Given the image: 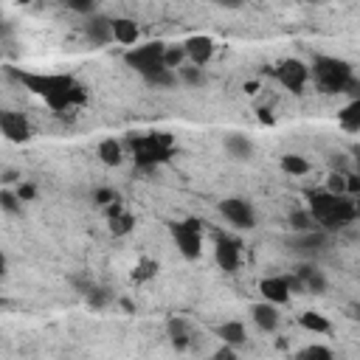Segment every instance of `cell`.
Listing matches in <instances>:
<instances>
[{
	"label": "cell",
	"mask_w": 360,
	"mask_h": 360,
	"mask_svg": "<svg viewBox=\"0 0 360 360\" xmlns=\"http://www.w3.org/2000/svg\"><path fill=\"white\" fill-rule=\"evenodd\" d=\"M273 76H276V82L284 87V90H290V93H304V87H307V82H309V76H312V68L309 65H304L301 59H281L276 68H273Z\"/></svg>",
	"instance_id": "7"
},
{
	"label": "cell",
	"mask_w": 360,
	"mask_h": 360,
	"mask_svg": "<svg viewBox=\"0 0 360 360\" xmlns=\"http://www.w3.org/2000/svg\"><path fill=\"white\" fill-rule=\"evenodd\" d=\"M110 22H112V39L118 45H138L141 28L132 17H110Z\"/></svg>",
	"instance_id": "18"
},
{
	"label": "cell",
	"mask_w": 360,
	"mask_h": 360,
	"mask_svg": "<svg viewBox=\"0 0 360 360\" xmlns=\"http://www.w3.org/2000/svg\"><path fill=\"white\" fill-rule=\"evenodd\" d=\"M65 6H68L73 14H82V17L96 14V0H65Z\"/></svg>",
	"instance_id": "36"
},
{
	"label": "cell",
	"mask_w": 360,
	"mask_h": 360,
	"mask_svg": "<svg viewBox=\"0 0 360 360\" xmlns=\"http://www.w3.org/2000/svg\"><path fill=\"white\" fill-rule=\"evenodd\" d=\"M259 292H262L264 301H270V304H276V307L287 304V301L292 298L290 276H264V278L259 281Z\"/></svg>",
	"instance_id": "12"
},
{
	"label": "cell",
	"mask_w": 360,
	"mask_h": 360,
	"mask_svg": "<svg viewBox=\"0 0 360 360\" xmlns=\"http://www.w3.org/2000/svg\"><path fill=\"white\" fill-rule=\"evenodd\" d=\"M169 233L174 239V248L180 250L183 259L188 262H197L202 256V222L194 219V217H186V219H174L169 222Z\"/></svg>",
	"instance_id": "5"
},
{
	"label": "cell",
	"mask_w": 360,
	"mask_h": 360,
	"mask_svg": "<svg viewBox=\"0 0 360 360\" xmlns=\"http://www.w3.org/2000/svg\"><path fill=\"white\" fill-rule=\"evenodd\" d=\"M166 338L177 352H186L191 346V323L183 315H172L166 318Z\"/></svg>",
	"instance_id": "16"
},
{
	"label": "cell",
	"mask_w": 360,
	"mask_h": 360,
	"mask_svg": "<svg viewBox=\"0 0 360 360\" xmlns=\"http://www.w3.org/2000/svg\"><path fill=\"white\" fill-rule=\"evenodd\" d=\"M14 191L20 194V200H22V202H31V200H37V186H34L31 180H20Z\"/></svg>",
	"instance_id": "37"
},
{
	"label": "cell",
	"mask_w": 360,
	"mask_h": 360,
	"mask_svg": "<svg viewBox=\"0 0 360 360\" xmlns=\"http://www.w3.org/2000/svg\"><path fill=\"white\" fill-rule=\"evenodd\" d=\"M295 357H309V360H332V357H335V352H332L329 346H321V343H309V346L298 349V352H295Z\"/></svg>",
	"instance_id": "32"
},
{
	"label": "cell",
	"mask_w": 360,
	"mask_h": 360,
	"mask_svg": "<svg viewBox=\"0 0 360 360\" xmlns=\"http://www.w3.org/2000/svg\"><path fill=\"white\" fill-rule=\"evenodd\" d=\"M326 239H329V233L323 228H315V231H292V236L287 239V248L295 250V253L312 256V253H318V250L326 248Z\"/></svg>",
	"instance_id": "11"
},
{
	"label": "cell",
	"mask_w": 360,
	"mask_h": 360,
	"mask_svg": "<svg viewBox=\"0 0 360 360\" xmlns=\"http://www.w3.org/2000/svg\"><path fill=\"white\" fill-rule=\"evenodd\" d=\"M343 96H349V98H360V76H352V79H349Z\"/></svg>",
	"instance_id": "39"
},
{
	"label": "cell",
	"mask_w": 360,
	"mask_h": 360,
	"mask_svg": "<svg viewBox=\"0 0 360 360\" xmlns=\"http://www.w3.org/2000/svg\"><path fill=\"white\" fill-rule=\"evenodd\" d=\"M292 273L301 278L304 290H307V292H312V295H323V292L329 290V281H326L323 270H321L318 264H312V262H301Z\"/></svg>",
	"instance_id": "14"
},
{
	"label": "cell",
	"mask_w": 360,
	"mask_h": 360,
	"mask_svg": "<svg viewBox=\"0 0 360 360\" xmlns=\"http://www.w3.org/2000/svg\"><path fill=\"white\" fill-rule=\"evenodd\" d=\"M183 48H186L188 62H194V65H200V68H205V65L214 59V51H217L214 39H211L208 34H194V37L183 39Z\"/></svg>",
	"instance_id": "13"
},
{
	"label": "cell",
	"mask_w": 360,
	"mask_h": 360,
	"mask_svg": "<svg viewBox=\"0 0 360 360\" xmlns=\"http://www.w3.org/2000/svg\"><path fill=\"white\" fill-rule=\"evenodd\" d=\"M20 180H22L20 172H14V169H6V172H3V183H6V186H8V183H20Z\"/></svg>",
	"instance_id": "42"
},
{
	"label": "cell",
	"mask_w": 360,
	"mask_h": 360,
	"mask_svg": "<svg viewBox=\"0 0 360 360\" xmlns=\"http://www.w3.org/2000/svg\"><path fill=\"white\" fill-rule=\"evenodd\" d=\"M208 3H214L219 8H242L245 6V0H208Z\"/></svg>",
	"instance_id": "41"
},
{
	"label": "cell",
	"mask_w": 360,
	"mask_h": 360,
	"mask_svg": "<svg viewBox=\"0 0 360 360\" xmlns=\"http://www.w3.org/2000/svg\"><path fill=\"white\" fill-rule=\"evenodd\" d=\"M84 298H87V304H90V307H96V309H98V307H104V304L110 301V292H107V290H101V287H93V284H90V287H87V292H84Z\"/></svg>",
	"instance_id": "35"
},
{
	"label": "cell",
	"mask_w": 360,
	"mask_h": 360,
	"mask_svg": "<svg viewBox=\"0 0 360 360\" xmlns=\"http://www.w3.org/2000/svg\"><path fill=\"white\" fill-rule=\"evenodd\" d=\"M211 357H214V360H233V357H236V346H231V343L222 340V346H219Z\"/></svg>",
	"instance_id": "38"
},
{
	"label": "cell",
	"mask_w": 360,
	"mask_h": 360,
	"mask_svg": "<svg viewBox=\"0 0 360 360\" xmlns=\"http://www.w3.org/2000/svg\"><path fill=\"white\" fill-rule=\"evenodd\" d=\"M217 208H219V214L225 217L228 225H233V228H239V231L256 228V208H253V202H248L245 197H225Z\"/></svg>",
	"instance_id": "8"
},
{
	"label": "cell",
	"mask_w": 360,
	"mask_h": 360,
	"mask_svg": "<svg viewBox=\"0 0 360 360\" xmlns=\"http://www.w3.org/2000/svg\"><path fill=\"white\" fill-rule=\"evenodd\" d=\"M84 34H87V39H90L93 45H107V42H112V22H110V17H104V14H90L87 22H84Z\"/></svg>",
	"instance_id": "17"
},
{
	"label": "cell",
	"mask_w": 360,
	"mask_h": 360,
	"mask_svg": "<svg viewBox=\"0 0 360 360\" xmlns=\"http://www.w3.org/2000/svg\"><path fill=\"white\" fill-rule=\"evenodd\" d=\"M177 76H180V82H183L186 87H202V84H205V73H202V68L194 65V62H186L183 68H177Z\"/></svg>",
	"instance_id": "28"
},
{
	"label": "cell",
	"mask_w": 360,
	"mask_h": 360,
	"mask_svg": "<svg viewBox=\"0 0 360 360\" xmlns=\"http://www.w3.org/2000/svg\"><path fill=\"white\" fill-rule=\"evenodd\" d=\"M0 208L6 211V214H20L22 211V200H20V194L14 191V188H3L0 191Z\"/></svg>",
	"instance_id": "31"
},
{
	"label": "cell",
	"mask_w": 360,
	"mask_h": 360,
	"mask_svg": "<svg viewBox=\"0 0 360 360\" xmlns=\"http://www.w3.org/2000/svg\"><path fill=\"white\" fill-rule=\"evenodd\" d=\"M115 200H118V191H115V188H96V194H93V205L101 208V211H104L110 202H115Z\"/></svg>",
	"instance_id": "34"
},
{
	"label": "cell",
	"mask_w": 360,
	"mask_h": 360,
	"mask_svg": "<svg viewBox=\"0 0 360 360\" xmlns=\"http://www.w3.org/2000/svg\"><path fill=\"white\" fill-rule=\"evenodd\" d=\"M326 191H332V194H349L346 172H329L326 174Z\"/></svg>",
	"instance_id": "33"
},
{
	"label": "cell",
	"mask_w": 360,
	"mask_h": 360,
	"mask_svg": "<svg viewBox=\"0 0 360 360\" xmlns=\"http://www.w3.org/2000/svg\"><path fill=\"white\" fill-rule=\"evenodd\" d=\"M163 53H166V42L149 39V42H141V45H129L124 51V65L132 68L138 76H146V73L158 70L160 65H166Z\"/></svg>",
	"instance_id": "6"
},
{
	"label": "cell",
	"mask_w": 360,
	"mask_h": 360,
	"mask_svg": "<svg viewBox=\"0 0 360 360\" xmlns=\"http://www.w3.org/2000/svg\"><path fill=\"white\" fill-rule=\"evenodd\" d=\"M146 84H152V87H158V90H169V87H174L177 82H180V76H177V70H172V68H166V65H160L158 70H152V73H146V76H141Z\"/></svg>",
	"instance_id": "25"
},
{
	"label": "cell",
	"mask_w": 360,
	"mask_h": 360,
	"mask_svg": "<svg viewBox=\"0 0 360 360\" xmlns=\"http://www.w3.org/2000/svg\"><path fill=\"white\" fill-rule=\"evenodd\" d=\"M107 228H110L112 236H129L135 231V214H129L127 208H121V211H115V214L107 217Z\"/></svg>",
	"instance_id": "24"
},
{
	"label": "cell",
	"mask_w": 360,
	"mask_h": 360,
	"mask_svg": "<svg viewBox=\"0 0 360 360\" xmlns=\"http://www.w3.org/2000/svg\"><path fill=\"white\" fill-rule=\"evenodd\" d=\"M163 62H166V68H172V70L183 68V65L188 62L183 42H166V53H163Z\"/></svg>",
	"instance_id": "29"
},
{
	"label": "cell",
	"mask_w": 360,
	"mask_h": 360,
	"mask_svg": "<svg viewBox=\"0 0 360 360\" xmlns=\"http://www.w3.org/2000/svg\"><path fill=\"white\" fill-rule=\"evenodd\" d=\"M298 326L307 329V332H312V335H326V332H332L329 318L321 315V312H315V309H304V312L298 315Z\"/></svg>",
	"instance_id": "23"
},
{
	"label": "cell",
	"mask_w": 360,
	"mask_h": 360,
	"mask_svg": "<svg viewBox=\"0 0 360 360\" xmlns=\"http://www.w3.org/2000/svg\"><path fill=\"white\" fill-rule=\"evenodd\" d=\"M338 124L343 132H360V98H349L338 110Z\"/></svg>",
	"instance_id": "22"
},
{
	"label": "cell",
	"mask_w": 360,
	"mask_h": 360,
	"mask_svg": "<svg viewBox=\"0 0 360 360\" xmlns=\"http://www.w3.org/2000/svg\"><path fill=\"white\" fill-rule=\"evenodd\" d=\"M312 76H315V87L326 96H338L346 90L349 79L354 76L352 65L346 59H338V56H326V53H318L315 62H312Z\"/></svg>",
	"instance_id": "3"
},
{
	"label": "cell",
	"mask_w": 360,
	"mask_h": 360,
	"mask_svg": "<svg viewBox=\"0 0 360 360\" xmlns=\"http://www.w3.org/2000/svg\"><path fill=\"white\" fill-rule=\"evenodd\" d=\"M214 262H217L219 270L236 273L239 264H242V242L228 236V233H219L217 242H214Z\"/></svg>",
	"instance_id": "9"
},
{
	"label": "cell",
	"mask_w": 360,
	"mask_h": 360,
	"mask_svg": "<svg viewBox=\"0 0 360 360\" xmlns=\"http://www.w3.org/2000/svg\"><path fill=\"white\" fill-rule=\"evenodd\" d=\"M278 166H281V172L290 174V177H304V174H309V160H307L304 155H295V152L281 155V158H278Z\"/></svg>",
	"instance_id": "26"
},
{
	"label": "cell",
	"mask_w": 360,
	"mask_h": 360,
	"mask_svg": "<svg viewBox=\"0 0 360 360\" xmlns=\"http://www.w3.org/2000/svg\"><path fill=\"white\" fill-rule=\"evenodd\" d=\"M346 186H349V194L357 197L360 194V174H346Z\"/></svg>",
	"instance_id": "40"
},
{
	"label": "cell",
	"mask_w": 360,
	"mask_h": 360,
	"mask_svg": "<svg viewBox=\"0 0 360 360\" xmlns=\"http://www.w3.org/2000/svg\"><path fill=\"white\" fill-rule=\"evenodd\" d=\"M250 318H253V323L262 329V332H276L278 329V323H281V315H278V307L276 304H270V301H259V304H253L250 307Z\"/></svg>",
	"instance_id": "15"
},
{
	"label": "cell",
	"mask_w": 360,
	"mask_h": 360,
	"mask_svg": "<svg viewBox=\"0 0 360 360\" xmlns=\"http://www.w3.org/2000/svg\"><path fill=\"white\" fill-rule=\"evenodd\" d=\"M287 222H290L292 231H315V228H321L309 208H304V211H292V214L287 217Z\"/></svg>",
	"instance_id": "30"
},
{
	"label": "cell",
	"mask_w": 360,
	"mask_h": 360,
	"mask_svg": "<svg viewBox=\"0 0 360 360\" xmlns=\"http://www.w3.org/2000/svg\"><path fill=\"white\" fill-rule=\"evenodd\" d=\"M217 338L239 349V346H245V343H248V329H245V323H242V321H225V323H219V326H217Z\"/></svg>",
	"instance_id": "21"
},
{
	"label": "cell",
	"mask_w": 360,
	"mask_h": 360,
	"mask_svg": "<svg viewBox=\"0 0 360 360\" xmlns=\"http://www.w3.org/2000/svg\"><path fill=\"white\" fill-rule=\"evenodd\" d=\"M135 163L141 169H152L158 163H166L174 155V141L169 132H149V135H132L129 138Z\"/></svg>",
	"instance_id": "4"
},
{
	"label": "cell",
	"mask_w": 360,
	"mask_h": 360,
	"mask_svg": "<svg viewBox=\"0 0 360 360\" xmlns=\"http://www.w3.org/2000/svg\"><path fill=\"white\" fill-rule=\"evenodd\" d=\"M158 270H160L158 259H152V256H141V259L135 262V267H132V281H138V284L152 281V278L158 276Z\"/></svg>",
	"instance_id": "27"
},
{
	"label": "cell",
	"mask_w": 360,
	"mask_h": 360,
	"mask_svg": "<svg viewBox=\"0 0 360 360\" xmlns=\"http://www.w3.org/2000/svg\"><path fill=\"white\" fill-rule=\"evenodd\" d=\"M307 208L318 219V225L326 233H335L346 225H352L360 217V200L352 194H332L326 188L307 191Z\"/></svg>",
	"instance_id": "2"
},
{
	"label": "cell",
	"mask_w": 360,
	"mask_h": 360,
	"mask_svg": "<svg viewBox=\"0 0 360 360\" xmlns=\"http://www.w3.org/2000/svg\"><path fill=\"white\" fill-rule=\"evenodd\" d=\"M343 3H354V0H343Z\"/></svg>",
	"instance_id": "43"
},
{
	"label": "cell",
	"mask_w": 360,
	"mask_h": 360,
	"mask_svg": "<svg viewBox=\"0 0 360 360\" xmlns=\"http://www.w3.org/2000/svg\"><path fill=\"white\" fill-rule=\"evenodd\" d=\"M0 132L8 143H25L31 141V121L22 115V112H14V110H6L0 112Z\"/></svg>",
	"instance_id": "10"
},
{
	"label": "cell",
	"mask_w": 360,
	"mask_h": 360,
	"mask_svg": "<svg viewBox=\"0 0 360 360\" xmlns=\"http://www.w3.org/2000/svg\"><path fill=\"white\" fill-rule=\"evenodd\" d=\"M8 73L34 96H39L48 110H53L56 115L73 112L79 107L87 104V90L84 84L70 76V73H34V70H17L8 68Z\"/></svg>",
	"instance_id": "1"
},
{
	"label": "cell",
	"mask_w": 360,
	"mask_h": 360,
	"mask_svg": "<svg viewBox=\"0 0 360 360\" xmlns=\"http://www.w3.org/2000/svg\"><path fill=\"white\" fill-rule=\"evenodd\" d=\"M96 158L104 163V166H121L124 163V146H121V141L118 138H104V141H98V146H96Z\"/></svg>",
	"instance_id": "19"
},
{
	"label": "cell",
	"mask_w": 360,
	"mask_h": 360,
	"mask_svg": "<svg viewBox=\"0 0 360 360\" xmlns=\"http://www.w3.org/2000/svg\"><path fill=\"white\" fill-rule=\"evenodd\" d=\"M222 146H225V152H228L231 160H250L253 158V143L245 135H239V132L225 135V143Z\"/></svg>",
	"instance_id": "20"
}]
</instances>
